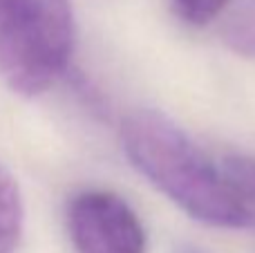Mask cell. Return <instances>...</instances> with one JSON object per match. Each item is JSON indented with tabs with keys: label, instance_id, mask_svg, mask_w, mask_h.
Returning a JSON list of instances; mask_svg holds the SVG:
<instances>
[{
	"label": "cell",
	"instance_id": "6da1fadb",
	"mask_svg": "<svg viewBox=\"0 0 255 253\" xmlns=\"http://www.w3.org/2000/svg\"><path fill=\"white\" fill-rule=\"evenodd\" d=\"M121 141L132 166L190 218L224 229H242L253 222L224 166L213 164L161 112L128 115Z\"/></svg>",
	"mask_w": 255,
	"mask_h": 253
},
{
	"label": "cell",
	"instance_id": "7a4b0ae2",
	"mask_svg": "<svg viewBox=\"0 0 255 253\" xmlns=\"http://www.w3.org/2000/svg\"><path fill=\"white\" fill-rule=\"evenodd\" d=\"M74 49L70 0H0V76L22 97L49 90Z\"/></svg>",
	"mask_w": 255,
	"mask_h": 253
},
{
	"label": "cell",
	"instance_id": "3957f363",
	"mask_svg": "<svg viewBox=\"0 0 255 253\" xmlns=\"http://www.w3.org/2000/svg\"><path fill=\"white\" fill-rule=\"evenodd\" d=\"M67 231L76 253H145V233L126 200L83 191L70 202Z\"/></svg>",
	"mask_w": 255,
	"mask_h": 253
},
{
	"label": "cell",
	"instance_id": "277c9868",
	"mask_svg": "<svg viewBox=\"0 0 255 253\" xmlns=\"http://www.w3.org/2000/svg\"><path fill=\"white\" fill-rule=\"evenodd\" d=\"M22 231V202L16 179L0 164V253H11Z\"/></svg>",
	"mask_w": 255,
	"mask_h": 253
},
{
	"label": "cell",
	"instance_id": "5b68a950",
	"mask_svg": "<svg viewBox=\"0 0 255 253\" xmlns=\"http://www.w3.org/2000/svg\"><path fill=\"white\" fill-rule=\"evenodd\" d=\"M224 170L238 193L242 195L247 209L251 211L253 222H255V159L249 157H229L224 161Z\"/></svg>",
	"mask_w": 255,
	"mask_h": 253
},
{
	"label": "cell",
	"instance_id": "8992f818",
	"mask_svg": "<svg viewBox=\"0 0 255 253\" xmlns=\"http://www.w3.org/2000/svg\"><path fill=\"white\" fill-rule=\"evenodd\" d=\"M231 0H170L181 20L190 25H208L226 9Z\"/></svg>",
	"mask_w": 255,
	"mask_h": 253
},
{
	"label": "cell",
	"instance_id": "52a82bcc",
	"mask_svg": "<svg viewBox=\"0 0 255 253\" xmlns=\"http://www.w3.org/2000/svg\"><path fill=\"white\" fill-rule=\"evenodd\" d=\"M229 40L238 52L255 54V4L240 11V20L231 22Z\"/></svg>",
	"mask_w": 255,
	"mask_h": 253
}]
</instances>
